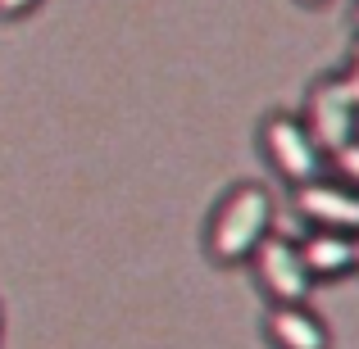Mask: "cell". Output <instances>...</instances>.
Masks as SVG:
<instances>
[{
  "instance_id": "6da1fadb",
  "label": "cell",
  "mask_w": 359,
  "mask_h": 349,
  "mask_svg": "<svg viewBox=\"0 0 359 349\" xmlns=\"http://www.w3.org/2000/svg\"><path fill=\"white\" fill-rule=\"evenodd\" d=\"M269 236H273V195L259 182H241L214 209L210 232H205V250H210L214 263L237 268V263H250V254Z\"/></svg>"
},
{
  "instance_id": "7a4b0ae2",
  "label": "cell",
  "mask_w": 359,
  "mask_h": 349,
  "mask_svg": "<svg viewBox=\"0 0 359 349\" xmlns=\"http://www.w3.org/2000/svg\"><path fill=\"white\" fill-rule=\"evenodd\" d=\"M259 145H264V159L282 173V182L291 186H309L323 177L327 168V155L318 150V141L309 136V127L291 114H269L259 127Z\"/></svg>"
},
{
  "instance_id": "3957f363",
  "label": "cell",
  "mask_w": 359,
  "mask_h": 349,
  "mask_svg": "<svg viewBox=\"0 0 359 349\" xmlns=\"http://www.w3.org/2000/svg\"><path fill=\"white\" fill-rule=\"evenodd\" d=\"M250 268H255L259 290L273 299V304H309L314 277L305 272V259H300L296 241H287V236H269V241L250 254Z\"/></svg>"
},
{
  "instance_id": "277c9868",
  "label": "cell",
  "mask_w": 359,
  "mask_h": 349,
  "mask_svg": "<svg viewBox=\"0 0 359 349\" xmlns=\"http://www.w3.org/2000/svg\"><path fill=\"white\" fill-rule=\"evenodd\" d=\"M300 122L309 127V136L318 141V150H323V155H337L346 141L359 136V109L351 105L341 78H318L314 87H309L305 118H300Z\"/></svg>"
},
{
  "instance_id": "5b68a950",
  "label": "cell",
  "mask_w": 359,
  "mask_h": 349,
  "mask_svg": "<svg viewBox=\"0 0 359 349\" xmlns=\"http://www.w3.org/2000/svg\"><path fill=\"white\" fill-rule=\"evenodd\" d=\"M296 213L309 227H332V232H351L359 236V191L346 182H309L296 186Z\"/></svg>"
},
{
  "instance_id": "8992f818",
  "label": "cell",
  "mask_w": 359,
  "mask_h": 349,
  "mask_svg": "<svg viewBox=\"0 0 359 349\" xmlns=\"http://www.w3.org/2000/svg\"><path fill=\"white\" fill-rule=\"evenodd\" d=\"M264 336L273 349H332L323 318L309 304H273L264 318Z\"/></svg>"
},
{
  "instance_id": "52a82bcc",
  "label": "cell",
  "mask_w": 359,
  "mask_h": 349,
  "mask_svg": "<svg viewBox=\"0 0 359 349\" xmlns=\"http://www.w3.org/2000/svg\"><path fill=\"white\" fill-rule=\"evenodd\" d=\"M305 272L314 281H337L346 272H355V236L351 232H332V227H309V236L296 241Z\"/></svg>"
},
{
  "instance_id": "ba28073f",
  "label": "cell",
  "mask_w": 359,
  "mask_h": 349,
  "mask_svg": "<svg viewBox=\"0 0 359 349\" xmlns=\"http://www.w3.org/2000/svg\"><path fill=\"white\" fill-rule=\"evenodd\" d=\"M327 164H332L337 182H346V186H355V191H359V136L346 141L337 155H327Z\"/></svg>"
},
{
  "instance_id": "9c48e42d",
  "label": "cell",
  "mask_w": 359,
  "mask_h": 349,
  "mask_svg": "<svg viewBox=\"0 0 359 349\" xmlns=\"http://www.w3.org/2000/svg\"><path fill=\"white\" fill-rule=\"evenodd\" d=\"M337 78H341V87H346V96H351V105L359 109V64L351 59V64H346V73H337Z\"/></svg>"
},
{
  "instance_id": "30bf717a",
  "label": "cell",
  "mask_w": 359,
  "mask_h": 349,
  "mask_svg": "<svg viewBox=\"0 0 359 349\" xmlns=\"http://www.w3.org/2000/svg\"><path fill=\"white\" fill-rule=\"evenodd\" d=\"M36 5H41V0H0V18H23V14H32Z\"/></svg>"
},
{
  "instance_id": "8fae6325",
  "label": "cell",
  "mask_w": 359,
  "mask_h": 349,
  "mask_svg": "<svg viewBox=\"0 0 359 349\" xmlns=\"http://www.w3.org/2000/svg\"><path fill=\"white\" fill-rule=\"evenodd\" d=\"M355 268H359V236H355Z\"/></svg>"
},
{
  "instance_id": "7c38bea8",
  "label": "cell",
  "mask_w": 359,
  "mask_h": 349,
  "mask_svg": "<svg viewBox=\"0 0 359 349\" xmlns=\"http://www.w3.org/2000/svg\"><path fill=\"white\" fill-rule=\"evenodd\" d=\"M300 5H327V0H300Z\"/></svg>"
},
{
  "instance_id": "4fadbf2b",
  "label": "cell",
  "mask_w": 359,
  "mask_h": 349,
  "mask_svg": "<svg viewBox=\"0 0 359 349\" xmlns=\"http://www.w3.org/2000/svg\"><path fill=\"white\" fill-rule=\"evenodd\" d=\"M355 23H359V0H355Z\"/></svg>"
},
{
  "instance_id": "5bb4252c",
  "label": "cell",
  "mask_w": 359,
  "mask_h": 349,
  "mask_svg": "<svg viewBox=\"0 0 359 349\" xmlns=\"http://www.w3.org/2000/svg\"><path fill=\"white\" fill-rule=\"evenodd\" d=\"M355 64H359V50H355Z\"/></svg>"
}]
</instances>
